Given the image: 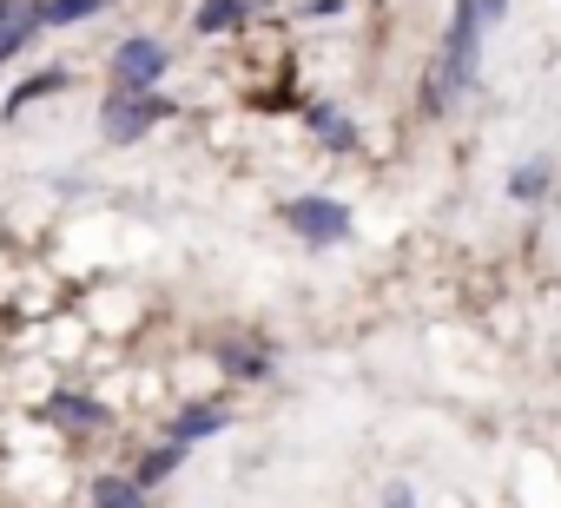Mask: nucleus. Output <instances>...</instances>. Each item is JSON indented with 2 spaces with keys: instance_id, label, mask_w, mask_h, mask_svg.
<instances>
[{
  "instance_id": "obj_1",
  "label": "nucleus",
  "mask_w": 561,
  "mask_h": 508,
  "mask_svg": "<svg viewBox=\"0 0 561 508\" xmlns=\"http://www.w3.org/2000/svg\"><path fill=\"white\" fill-rule=\"evenodd\" d=\"M482 34H489V27H482V0H456L449 34H443V47H436L430 73H423V113H443V106H456V93L476 80Z\"/></svg>"
},
{
  "instance_id": "obj_2",
  "label": "nucleus",
  "mask_w": 561,
  "mask_h": 508,
  "mask_svg": "<svg viewBox=\"0 0 561 508\" xmlns=\"http://www.w3.org/2000/svg\"><path fill=\"white\" fill-rule=\"evenodd\" d=\"M159 119H172V100H165L159 86H146V93H126V86H113V100L100 106V132H106L113 146H126V139H146Z\"/></svg>"
},
{
  "instance_id": "obj_3",
  "label": "nucleus",
  "mask_w": 561,
  "mask_h": 508,
  "mask_svg": "<svg viewBox=\"0 0 561 508\" xmlns=\"http://www.w3.org/2000/svg\"><path fill=\"white\" fill-rule=\"evenodd\" d=\"M285 224H291L305 244H344V238H351V205L311 192V198H291V205H285Z\"/></svg>"
},
{
  "instance_id": "obj_4",
  "label": "nucleus",
  "mask_w": 561,
  "mask_h": 508,
  "mask_svg": "<svg viewBox=\"0 0 561 508\" xmlns=\"http://www.w3.org/2000/svg\"><path fill=\"white\" fill-rule=\"evenodd\" d=\"M165 67H172V54H165L159 41H146V34H133V41H119V47H113V86H126V93L159 86V80H165Z\"/></svg>"
},
{
  "instance_id": "obj_5",
  "label": "nucleus",
  "mask_w": 561,
  "mask_h": 508,
  "mask_svg": "<svg viewBox=\"0 0 561 508\" xmlns=\"http://www.w3.org/2000/svg\"><path fill=\"white\" fill-rule=\"evenodd\" d=\"M305 119H311V132H318L331 152H357V146H364V139H357V119H351V113H337L331 100H311V106H305Z\"/></svg>"
},
{
  "instance_id": "obj_6",
  "label": "nucleus",
  "mask_w": 561,
  "mask_h": 508,
  "mask_svg": "<svg viewBox=\"0 0 561 508\" xmlns=\"http://www.w3.org/2000/svg\"><path fill=\"white\" fill-rule=\"evenodd\" d=\"M218 429H231V409L225 403H192V409H179V423H172V442H205V436H218Z\"/></svg>"
},
{
  "instance_id": "obj_7",
  "label": "nucleus",
  "mask_w": 561,
  "mask_h": 508,
  "mask_svg": "<svg viewBox=\"0 0 561 508\" xmlns=\"http://www.w3.org/2000/svg\"><path fill=\"white\" fill-rule=\"evenodd\" d=\"M47 409H54L67 429H106V403H100V396H73V390H60Z\"/></svg>"
},
{
  "instance_id": "obj_8",
  "label": "nucleus",
  "mask_w": 561,
  "mask_h": 508,
  "mask_svg": "<svg viewBox=\"0 0 561 508\" xmlns=\"http://www.w3.org/2000/svg\"><path fill=\"white\" fill-rule=\"evenodd\" d=\"M67 86V67H47V73H34V80H21L14 93H8V106H0V113H8V119H21V106H34V100H47V93H60Z\"/></svg>"
},
{
  "instance_id": "obj_9",
  "label": "nucleus",
  "mask_w": 561,
  "mask_h": 508,
  "mask_svg": "<svg viewBox=\"0 0 561 508\" xmlns=\"http://www.w3.org/2000/svg\"><path fill=\"white\" fill-rule=\"evenodd\" d=\"M34 34H41V8H21V14L0 21V67H8L21 47H34Z\"/></svg>"
},
{
  "instance_id": "obj_10",
  "label": "nucleus",
  "mask_w": 561,
  "mask_h": 508,
  "mask_svg": "<svg viewBox=\"0 0 561 508\" xmlns=\"http://www.w3.org/2000/svg\"><path fill=\"white\" fill-rule=\"evenodd\" d=\"M41 8V27H73V21H93V14H106L113 0H34Z\"/></svg>"
},
{
  "instance_id": "obj_11",
  "label": "nucleus",
  "mask_w": 561,
  "mask_h": 508,
  "mask_svg": "<svg viewBox=\"0 0 561 508\" xmlns=\"http://www.w3.org/2000/svg\"><path fill=\"white\" fill-rule=\"evenodd\" d=\"M93 508H146V488L126 475H93Z\"/></svg>"
},
{
  "instance_id": "obj_12",
  "label": "nucleus",
  "mask_w": 561,
  "mask_h": 508,
  "mask_svg": "<svg viewBox=\"0 0 561 508\" xmlns=\"http://www.w3.org/2000/svg\"><path fill=\"white\" fill-rule=\"evenodd\" d=\"M244 14H251V0H198L205 34H231V27H244Z\"/></svg>"
},
{
  "instance_id": "obj_13",
  "label": "nucleus",
  "mask_w": 561,
  "mask_h": 508,
  "mask_svg": "<svg viewBox=\"0 0 561 508\" xmlns=\"http://www.w3.org/2000/svg\"><path fill=\"white\" fill-rule=\"evenodd\" d=\"M179 462H185V442H165V449H152V455L139 462V475H133V482H139V488H159Z\"/></svg>"
},
{
  "instance_id": "obj_14",
  "label": "nucleus",
  "mask_w": 561,
  "mask_h": 508,
  "mask_svg": "<svg viewBox=\"0 0 561 508\" xmlns=\"http://www.w3.org/2000/svg\"><path fill=\"white\" fill-rule=\"evenodd\" d=\"M508 192H515V198H541V192H548V165H522V172L508 178Z\"/></svg>"
},
{
  "instance_id": "obj_15",
  "label": "nucleus",
  "mask_w": 561,
  "mask_h": 508,
  "mask_svg": "<svg viewBox=\"0 0 561 508\" xmlns=\"http://www.w3.org/2000/svg\"><path fill=\"white\" fill-rule=\"evenodd\" d=\"M383 508H416V488H410V482H390V488H383Z\"/></svg>"
},
{
  "instance_id": "obj_16",
  "label": "nucleus",
  "mask_w": 561,
  "mask_h": 508,
  "mask_svg": "<svg viewBox=\"0 0 561 508\" xmlns=\"http://www.w3.org/2000/svg\"><path fill=\"white\" fill-rule=\"evenodd\" d=\"M502 14H508V0H482V27H502Z\"/></svg>"
},
{
  "instance_id": "obj_17",
  "label": "nucleus",
  "mask_w": 561,
  "mask_h": 508,
  "mask_svg": "<svg viewBox=\"0 0 561 508\" xmlns=\"http://www.w3.org/2000/svg\"><path fill=\"white\" fill-rule=\"evenodd\" d=\"M27 8V0H0V21H8V14H21Z\"/></svg>"
}]
</instances>
